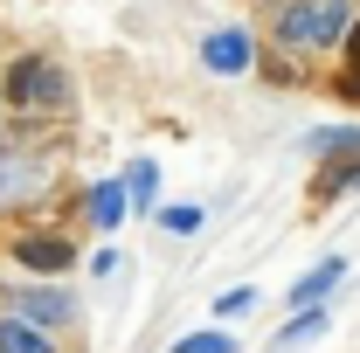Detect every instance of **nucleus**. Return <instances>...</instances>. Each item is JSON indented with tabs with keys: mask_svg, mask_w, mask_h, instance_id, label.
I'll list each match as a JSON object with an SVG mask.
<instances>
[{
	"mask_svg": "<svg viewBox=\"0 0 360 353\" xmlns=\"http://www.w3.org/2000/svg\"><path fill=\"white\" fill-rule=\"evenodd\" d=\"M347 28H354V7L347 0H291V7H277V35L291 49L347 42Z\"/></svg>",
	"mask_w": 360,
	"mask_h": 353,
	"instance_id": "f257e3e1",
	"label": "nucleus"
},
{
	"mask_svg": "<svg viewBox=\"0 0 360 353\" xmlns=\"http://www.w3.org/2000/svg\"><path fill=\"white\" fill-rule=\"evenodd\" d=\"M7 97L14 104H70V77L56 63H42V56H21L7 70Z\"/></svg>",
	"mask_w": 360,
	"mask_h": 353,
	"instance_id": "f03ea898",
	"label": "nucleus"
},
{
	"mask_svg": "<svg viewBox=\"0 0 360 353\" xmlns=\"http://www.w3.org/2000/svg\"><path fill=\"white\" fill-rule=\"evenodd\" d=\"M14 319H28L35 333H49V326H70L77 319V298L70 291H14Z\"/></svg>",
	"mask_w": 360,
	"mask_h": 353,
	"instance_id": "7ed1b4c3",
	"label": "nucleus"
},
{
	"mask_svg": "<svg viewBox=\"0 0 360 353\" xmlns=\"http://www.w3.org/2000/svg\"><path fill=\"white\" fill-rule=\"evenodd\" d=\"M201 63H208L215 77H243V70H250V35H243V28H215V35L201 42Z\"/></svg>",
	"mask_w": 360,
	"mask_h": 353,
	"instance_id": "20e7f679",
	"label": "nucleus"
},
{
	"mask_svg": "<svg viewBox=\"0 0 360 353\" xmlns=\"http://www.w3.org/2000/svg\"><path fill=\"white\" fill-rule=\"evenodd\" d=\"M340 277H347V264H340V257H326L319 270H305V277L284 291V298H291V312H319V305H326V291H333Z\"/></svg>",
	"mask_w": 360,
	"mask_h": 353,
	"instance_id": "39448f33",
	"label": "nucleus"
},
{
	"mask_svg": "<svg viewBox=\"0 0 360 353\" xmlns=\"http://www.w3.org/2000/svg\"><path fill=\"white\" fill-rule=\"evenodd\" d=\"M14 257H21L28 270H70V264H77V250H70L63 236H21Z\"/></svg>",
	"mask_w": 360,
	"mask_h": 353,
	"instance_id": "423d86ee",
	"label": "nucleus"
},
{
	"mask_svg": "<svg viewBox=\"0 0 360 353\" xmlns=\"http://www.w3.org/2000/svg\"><path fill=\"white\" fill-rule=\"evenodd\" d=\"M312 340H326V305H319V312H291V319L277 326L270 347H277V353H298V347H312Z\"/></svg>",
	"mask_w": 360,
	"mask_h": 353,
	"instance_id": "0eeeda50",
	"label": "nucleus"
},
{
	"mask_svg": "<svg viewBox=\"0 0 360 353\" xmlns=\"http://www.w3.org/2000/svg\"><path fill=\"white\" fill-rule=\"evenodd\" d=\"M125 208H132V201H125V187H118V180H97V187H90V222H97L104 236L125 222Z\"/></svg>",
	"mask_w": 360,
	"mask_h": 353,
	"instance_id": "6e6552de",
	"label": "nucleus"
},
{
	"mask_svg": "<svg viewBox=\"0 0 360 353\" xmlns=\"http://www.w3.org/2000/svg\"><path fill=\"white\" fill-rule=\"evenodd\" d=\"M0 353H56V347H49V333H35L28 319L7 312V319H0Z\"/></svg>",
	"mask_w": 360,
	"mask_h": 353,
	"instance_id": "1a4fd4ad",
	"label": "nucleus"
},
{
	"mask_svg": "<svg viewBox=\"0 0 360 353\" xmlns=\"http://www.w3.org/2000/svg\"><path fill=\"white\" fill-rule=\"evenodd\" d=\"M118 187H125V201H139V208H153V194H160V167H153V160H132Z\"/></svg>",
	"mask_w": 360,
	"mask_h": 353,
	"instance_id": "9d476101",
	"label": "nucleus"
},
{
	"mask_svg": "<svg viewBox=\"0 0 360 353\" xmlns=\"http://www.w3.org/2000/svg\"><path fill=\"white\" fill-rule=\"evenodd\" d=\"M354 187H360V153H354V160L319 167V194H354Z\"/></svg>",
	"mask_w": 360,
	"mask_h": 353,
	"instance_id": "9b49d317",
	"label": "nucleus"
},
{
	"mask_svg": "<svg viewBox=\"0 0 360 353\" xmlns=\"http://www.w3.org/2000/svg\"><path fill=\"white\" fill-rule=\"evenodd\" d=\"M305 146L326 153V160H333V153H360V125H326V132H312Z\"/></svg>",
	"mask_w": 360,
	"mask_h": 353,
	"instance_id": "f8f14e48",
	"label": "nucleus"
},
{
	"mask_svg": "<svg viewBox=\"0 0 360 353\" xmlns=\"http://www.w3.org/2000/svg\"><path fill=\"white\" fill-rule=\"evenodd\" d=\"M28 187H35V160H0V208L14 194H28Z\"/></svg>",
	"mask_w": 360,
	"mask_h": 353,
	"instance_id": "ddd939ff",
	"label": "nucleus"
},
{
	"mask_svg": "<svg viewBox=\"0 0 360 353\" xmlns=\"http://www.w3.org/2000/svg\"><path fill=\"white\" fill-rule=\"evenodd\" d=\"M340 90H347V97L360 104V21L347 28V77H340Z\"/></svg>",
	"mask_w": 360,
	"mask_h": 353,
	"instance_id": "4468645a",
	"label": "nucleus"
},
{
	"mask_svg": "<svg viewBox=\"0 0 360 353\" xmlns=\"http://www.w3.org/2000/svg\"><path fill=\"white\" fill-rule=\"evenodd\" d=\"M174 353H236V340H229V333H187Z\"/></svg>",
	"mask_w": 360,
	"mask_h": 353,
	"instance_id": "2eb2a0df",
	"label": "nucleus"
},
{
	"mask_svg": "<svg viewBox=\"0 0 360 353\" xmlns=\"http://www.w3.org/2000/svg\"><path fill=\"white\" fill-rule=\"evenodd\" d=\"M160 229H174V236H187V229H201V208H167V215H160Z\"/></svg>",
	"mask_w": 360,
	"mask_h": 353,
	"instance_id": "dca6fc26",
	"label": "nucleus"
},
{
	"mask_svg": "<svg viewBox=\"0 0 360 353\" xmlns=\"http://www.w3.org/2000/svg\"><path fill=\"white\" fill-rule=\"evenodd\" d=\"M257 305V291L250 284H236V291H222V319H236V312H250Z\"/></svg>",
	"mask_w": 360,
	"mask_h": 353,
	"instance_id": "f3484780",
	"label": "nucleus"
}]
</instances>
